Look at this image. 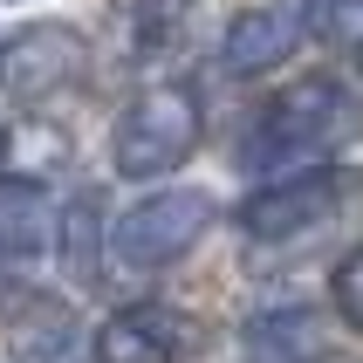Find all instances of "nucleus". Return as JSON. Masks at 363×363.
I'll return each instance as SVG.
<instances>
[{
	"label": "nucleus",
	"instance_id": "1",
	"mask_svg": "<svg viewBox=\"0 0 363 363\" xmlns=\"http://www.w3.org/2000/svg\"><path fill=\"white\" fill-rule=\"evenodd\" d=\"M343 117H350L343 82H329V76L288 82L281 96L261 103V117L247 123L240 164H247V172H274V179H288V172H308V164H315L329 144H336Z\"/></svg>",
	"mask_w": 363,
	"mask_h": 363
},
{
	"label": "nucleus",
	"instance_id": "2",
	"mask_svg": "<svg viewBox=\"0 0 363 363\" xmlns=\"http://www.w3.org/2000/svg\"><path fill=\"white\" fill-rule=\"evenodd\" d=\"M206 138V110L192 82H144L138 96L123 103L117 138H110V158H117V179H164L179 172Z\"/></svg>",
	"mask_w": 363,
	"mask_h": 363
},
{
	"label": "nucleus",
	"instance_id": "3",
	"mask_svg": "<svg viewBox=\"0 0 363 363\" xmlns=\"http://www.w3.org/2000/svg\"><path fill=\"white\" fill-rule=\"evenodd\" d=\"M213 213H220L213 192H199V185H164V192L138 199L117 226H110V254H117L123 267H138V274L172 267V261H185V254L206 240Z\"/></svg>",
	"mask_w": 363,
	"mask_h": 363
},
{
	"label": "nucleus",
	"instance_id": "4",
	"mask_svg": "<svg viewBox=\"0 0 363 363\" xmlns=\"http://www.w3.org/2000/svg\"><path fill=\"white\" fill-rule=\"evenodd\" d=\"M336 199H343L336 172L308 164V172H288V179H267L261 192H247L233 206V226H240L247 240H295L308 226H323L336 213Z\"/></svg>",
	"mask_w": 363,
	"mask_h": 363
},
{
	"label": "nucleus",
	"instance_id": "5",
	"mask_svg": "<svg viewBox=\"0 0 363 363\" xmlns=\"http://www.w3.org/2000/svg\"><path fill=\"white\" fill-rule=\"evenodd\" d=\"M82 69V35L69 21H28L0 41V82L14 103H41Z\"/></svg>",
	"mask_w": 363,
	"mask_h": 363
},
{
	"label": "nucleus",
	"instance_id": "6",
	"mask_svg": "<svg viewBox=\"0 0 363 363\" xmlns=\"http://www.w3.org/2000/svg\"><path fill=\"white\" fill-rule=\"evenodd\" d=\"M185 336H192V323H185L179 308L130 302L117 315H103V329L89 336V363H179Z\"/></svg>",
	"mask_w": 363,
	"mask_h": 363
},
{
	"label": "nucleus",
	"instance_id": "7",
	"mask_svg": "<svg viewBox=\"0 0 363 363\" xmlns=\"http://www.w3.org/2000/svg\"><path fill=\"white\" fill-rule=\"evenodd\" d=\"M295 41H302V28H295V14L288 7H240V14L226 21V35H220V69L226 76H267V69H281L288 55H295Z\"/></svg>",
	"mask_w": 363,
	"mask_h": 363
},
{
	"label": "nucleus",
	"instance_id": "8",
	"mask_svg": "<svg viewBox=\"0 0 363 363\" xmlns=\"http://www.w3.org/2000/svg\"><path fill=\"white\" fill-rule=\"evenodd\" d=\"M7 350H14V363H89V336H82L76 308L55 302V295H35V302H21Z\"/></svg>",
	"mask_w": 363,
	"mask_h": 363
},
{
	"label": "nucleus",
	"instance_id": "9",
	"mask_svg": "<svg viewBox=\"0 0 363 363\" xmlns=\"http://www.w3.org/2000/svg\"><path fill=\"white\" fill-rule=\"evenodd\" d=\"M247 363H315L323 357V323L308 308H267L247 323Z\"/></svg>",
	"mask_w": 363,
	"mask_h": 363
},
{
	"label": "nucleus",
	"instance_id": "10",
	"mask_svg": "<svg viewBox=\"0 0 363 363\" xmlns=\"http://www.w3.org/2000/svg\"><path fill=\"white\" fill-rule=\"evenodd\" d=\"M103 199L96 192H76V199L55 213V247H62V267L76 288H96L103 281Z\"/></svg>",
	"mask_w": 363,
	"mask_h": 363
},
{
	"label": "nucleus",
	"instance_id": "11",
	"mask_svg": "<svg viewBox=\"0 0 363 363\" xmlns=\"http://www.w3.org/2000/svg\"><path fill=\"white\" fill-rule=\"evenodd\" d=\"M55 206L35 179H0V254H35L48 240Z\"/></svg>",
	"mask_w": 363,
	"mask_h": 363
},
{
	"label": "nucleus",
	"instance_id": "12",
	"mask_svg": "<svg viewBox=\"0 0 363 363\" xmlns=\"http://www.w3.org/2000/svg\"><path fill=\"white\" fill-rule=\"evenodd\" d=\"M192 14H199V0H138V7H130V41H138V62L179 55L185 35H192Z\"/></svg>",
	"mask_w": 363,
	"mask_h": 363
},
{
	"label": "nucleus",
	"instance_id": "13",
	"mask_svg": "<svg viewBox=\"0 0 363 363\" xmlns=\"http://www.w3.org/2000/svg\"><path fill=\"white\" fill-rule=\"evenodd\" d=\"M295 28L323 48H363V0H295Z\"/></svg>",
	"mask_w": 363,
	"mask_h": 363
},
{
	"label": "nucleus",
	"instance_id": "14",
	"mask_svg": "<svg viewBox=\"0 0 363 363\" xmlns=\"http://www.w3.org/2000/svg\"><path fill=\"white\" fill-rule=\"evenodd\" d=\"M329 288H336V315H343V323H350V329L363 336V247H350L343 261H336Z\"/></svg>",
	"mask_w": 363,
	"mask_h": 363
},
{
	"label": "nucleus",
	"instance_id": "15",
	"mask_svg": "<svg viewBox=\"0 0 363 363\" xmlns=\"http://www.w3.org/2000/svg\"><path fill=\"white\" fill-rule=\"evenodd\" d=\"M0 151H7V130H0Z\"/></svg>",
	"mask_w": 363,
	"mask_h": 363
},
{
	"label": "nucleus",
	"instance_id": "16",
	"mask_svg": "<svg viewBox=\"0 0 363 363\" xmlns=\"http://www.w3.org/2000/svg\"><path fill=\"white\" fill-rule=\"evenodd\" d=\"M357 69H363V48H357Z\"/></svg>",
	"mask_w": 363,
	"mask_h": 363
}]
</instances>
